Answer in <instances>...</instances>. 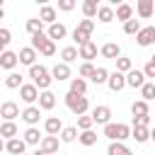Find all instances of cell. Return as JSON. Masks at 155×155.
I'll return each instance as SVG.
<instances>
[{"instance_id":"cell-12","label":"cell","mask_w":155,"mask_h":155,"mask_svg":"<svg viewBox=\"0 0 155 155\" xmlns=\"http://www.w3.org/2000/svg\"><path fill=\"white\" fill-rule=\"evenodd\" d=\"M58 145H61L58 136H44L39 143V150H44L46 155H53V153H58Z\"/></svg>"},{"instance_id":"cell-14","label":"cell","mask_w":155,"mask_h":155,"mask_svg":"<svg viewBox=\"0 0 155 155\" xmlns=\"http://www.w3.org/2000/svg\"><path fill=\"white\" fill-rule=\"evenodd\" d=\"M99 53H102V58H109V61H116V58L121 56V46H119V44H114V41H107V44H102V48H99Z\"/></svg>"},{"instance_id":"cell-32","label":"cell","mask_w":155,"mask_h":155,"mask_svg":"<svg viewBox=\"0 0 155 155\" xmlns=\"http://www.w3.org/2000/svg\"><path fill=\"white\" fill-rule=\"evenodd\" d=\"M73 61H78V48H75V46H65V48L61 51V63L70 65Z\"/></svg>"},{"instance_id":"cell-6","label":"cell","mask_w":155,"mask_h":155,"mask_svg":"<svg viewBox=\"0 0 155 155\" xmlns=\"http://www.w3.org/2000/svg\"><path fill=\"white\" fill-rule=\"evenodd\" d=\"M90 116H92V121H94V124L107 126V124L111 121V109H109L107 104H99V107H94V109H92V114H90Z\"/></svg>"},{"instance_id":"cell-7","label":"cell","mask_w":155,"mask_h":155,"mask_svg":"<svg viewBox=\"0 0 155 155\" xmlns=\"http://www.w3.org/2000/svg\"><path fill=\"white\" fill-rule=\"evenodd\" d=\"M107 87H109L111 92H121V90L126 87V75L119 73V70L109 73V78H107Z\"/></svg>"},{"instance_id":"cell-2","label":"cell","mask_w":155,"mask_h":155,"mask_svg":"<svg viewBox=\"0 0 155 155\" xmlns=\"http://www.w3.org/2000/svg\"><path fill=\"white\" fill-rule=\"evenodd\" d=\"M104 136L114 143H124L126 138H131V126L128 124H114V121H109L107 126H104Z\"/></svg>"},{"instance_id":"cell-17","label":"cell","mask_w":155,"mask_h":155,"mask_svg":"<svg viewBox=\"0 0 155 155\" xmlns=\"http://www.w3.org/2000/svg\"><path fill=\"white\" fill-rule=\"evenodd\" d=\"M5 150L10 153V155H24V150H27V143L17 136V138H10V140H5Z\"/></svg>"},{"instance_id":"cell-48","label":"cell","mask_w":155,"mask_h":155,"mask_svg":"<svg viewBox=\"0 0 155 155\" xmlns=\"http://www.w3.org/2000/svg\"><path fill=\"white\" fill-rule=\"evenodd\" d=\"M143 75L148 78V82H155V63H150V61H148V63L143 65Z\"/></svg>"},{"instance_id":"cell-3","label":"cell","mask_w":155,"mask_h":155,"mask_svg":"<svg viewBox=\"0 0 155 155\" xmlns=\"http://www.w3.org/2000/svg\"><path fill=\"white\" fill-rule=\"evenodd\" d=\"M65 107H68L75 116H82V114H87V109H90V99H87V97H78V94H73V92H65Z\"/></svg>"},{"instance_id":"cell-34","label":"cell","mask_w":155,"mask_h":155,"mask_svg":"<svg viewBox=\"0 0 155 155\" xmlns=\"http://www.w3.org/2000/svg\"><path fill=\"white\" fill-rule=\"evenodd\" d=\"M107 155H133L131 150H128V145H124V143H109V148H107Z\"/></svg>"},{"instance_id":"cell-53","label":"cell","mask_w":155,"mask_h":155,"mask_svg":"<svg viewBox=\"0 0 155 155\" xmlns=\"http://www.w3.org/2000/svg\"><path fill=\"white\" fill-rule=\"evenodd\" d=\"M150 140H155V128H153V131H150Z\"/></svg>"},{"instance_id":"cell-9","label":"cell","mask_w":155,"mask_h":155,"mask_svg":"<svg viewBox=\"0 0 155 155\" xmlns=\"http://www.w3.org/2000/svg\"><path fill=\"white\" fill-rule=\"evenodd\" d=\"M0 116L5 119V121H15L17 116H19V107H17V102H2L0 104Z\"/></svg>"},{"instance_id":"cell-25","label":"cell","mask_w":155,"mask_h":155,"mask_svg":"<svg viewBox=\"0 0 155 155\" xmlns=\"http://www.w3.org/2000/svg\"><path fill=\"white\" fill-rule=\"evenodd\" d=\"M68 92H73V94H78V97H85L87 94V80H82V78H70V90Z\"/></svg>"},{"instance_id":"cell-27","label":"cell","mask_w":155,"mask_h":155,"mask_svg":"<svg viewBox=\"0 0 155 155\" xmlns=\"http://www.w3.org/2000/svg\"><path fill=\"white\" fill-rule=\"evenodd\" d=\"M131 138L136 143H145L150 140V128H143V126H131Z\"/></svg>"},{"instance_id":"cell-36","label":"cell","mask_w":155,"mask_h":155,"mask_svg":"<svg viewBox=\"0 0 155 155\" xmlns=\"http://www.w3.org/2000/svg\"><path fill=\"white\" fill-rule=\"evenodd\" d=\"M140 99H143V102L155 99V82H148V80H145V85L140 87Z\"/></svg>"},{"instance_id":"cell-40","label":"cell","mask_w":155,"mask_h":155,"mask_svg":"<svg viewBox=\"0 0 155 155\" xmlns=\"http://www.w3.org/2000/svg\"><path fill=\"white\" fill-rule=\"evenodd\" d=\"M138 31H140V22H138V19H128V22H124V34L136 36Z\"/></svg>"},{"instance_id":"cell-44","label":"cell","mask_w":155,"mask_h":155,"mask_svg":"<svg viewBox=\"0 0 155 155\" xmlns=\"http://www.w3.org/2000/svg\"><path fill=\"white\" fill-rule=\"evenodd\" d=\"M75 29H80V31H85V34L92 36V31H94V19H80Z\"/></svg>"},{"instance_id":"cell-28","label":"cell","mask_w":155,"mask_h":155,"mask_svg":"<svg viewBox=\"0 0 155 155\" xmlns=\"http://www.w3.org/2000/svg\"><path fill=\"white\" fill-rule=\"evenodd\" d=\"M97 19H99L102 24H109V22L114 19V7H111V5H99V10H97Z\"/></svg>"},{"instance_id":"cell-54","label":"cell","mask_w":155,"mask_h":155,"mask_svg":"<svg viewBox=\"0 0 155 155\" xmlns=\"http://www.w3.org/2000/svg\"><path fill=\"white\" fill-rule=\"evenodd\" d=\"M2 17H5V10H0V19H2Z\"/></svg>"},{"instance_id":"cell-42","label":"cell","mask_w":155,"mask_h":155,"mask_svg":"<svg viewBox=\"0 0 155 155\" xmlns=\"http://www.w3.org/2000/svg\"><path fill=\"white\" fill-rule=\"evenodd\" d=\"M107 78H109V70H107V68H102V65L94 68V75H92V82H94V85H104Z\"/></svg>"},{"instance_id":"cell-18","label":"cell","mask_w":155,"mask_h":155,"mask_svg":"<svg viewBox=\"0 0 155 155\" xmlns=\"http://www.w3.org/2000/svg\"><path fill=\"white\" fill-rule=\"evenodd\" d=\"M136 12H138V17L150 19L153 12H155V2H153V0H138V2H136Z\"/></svg>"},{"instance_id":"cell-29","label":"cell","mask_w":155,"mask_h":155,"mask_svg":"<svg viewBox=\"0 0 155 155\" xmlns=\"http://www.w3.org/2000/svg\"><path fill=\"white\" fill-rule=\"evenodd\" d=\"M97 138H99V136H97L94 131H80V133H78V140H80V145H85V148H92V145L97 143Z\"/></svg>"},{"instance_id":"cell-35","label":"cell","mask_w":155,"mask_h":155,"mask_svg":"<svg viewBox=\"0 0 155 155\" xmlns=\"http://www.w3.org/2000/svg\"><path fill=\"white\" fill-rule=\"evenodd\" d=\"M131 114H133V116H145V114H150V109H148V102H143V99H136V102L131 104Z\"/></svg>"},{"instance_id":"cell-20","label":"cell","mask_w":155,"mask_h":155,"mask_svg":"<svg viewBox=\"0 0 155 155\" xmlns=\"http://www.w3.org/2000/svg\"><path fill=\"white\" fill-rule=\"evenodd\" d=\"M114 19H119V22H128V19H133V7H131L128 2L116 5V10H114Z\"/></svg>"},{"instance_id":"cell-30","label":"cell","mask_w":155,"mask_h":155,"mask_svg":"<svg viewBox=\"0 0 155 155\" xmlns=\"http://www.w3.org/2000/svg\"><path fill=\"white\" fill-rule=\"evenodd\" d=\"M97 10H99V2H97V0H85V2H82V15H85V19L97 17Z\"/></svg>"},{"instance_id":"cell-50","label":"cell","mask_w":155,"mask_h":155,"mask_svg":"<svg viewBox=\"0 0 155 155\" xmlns=\"http://www.w3.org/2000/svg\"><path fill=\"white\" fill-rule=\"evenodd\" d=\"M75 7V0H58V10L61 12H70Z\"/></svg>"},{"instance_id":"cell-10","label":"cell","mask_w":155,"mask_h":155,"mask_svg":"<svg viewBox=\"0 0 155 155\" xmlns=\"http://www.w3.org/2000/svg\"><path fill=\"white\" fill-rule=\"evenodd\" d=\"M143 85H145V75H143V70H136V68H133V70L126 73V87H133V90L138 87V90H140Z\"/></svg>"},{"instance_id":"cell-46","label":"cell","mask_w":155,"mask_h":155,"mask_svg":"<svg viewBox=\"0 0 155 155\" xmlns=\"http://www.w3.org/2000/svg\"><path fill=\"white\" fill-rule=\"evenodd\" d=\"M12 41V34H10V29H5V27H0V53L5 51V46Z\"/></svg>"},{"instance_id":"cell-16","label":"cell","mask_w":155,"mask_h":155,"mask_svg":"<svg viewBox=\"0 0 155 155\" xmlns=\"http://www.w3.org/2000/svg\"><path fill=\"white\" fill-rule=\"evenodd\" d=\"M17 58H19V63H22V65H29V68H31V65L36 63V58H39V53H36V51H34L31 46H24V48H19V53H17Z\"/></svg>"},{"instance_id":"cell-11","label":"cell","mask_w":155,"mask_h":155,"mask_svg":"<svg viewBox=\"0 0 155 155\" xmlns=\"http://www.w3.org/2000/svg\"><path fill=\"white\" fill-rule=\"evenodd\" d=\"M41 111H51L53 107H56V94L51 92V90H44V92H39V104H36Z\"/></svg>"},{"instance_id":"cell-19","label":"cell","mask_w":155,"mask_h":155,"mask_svg":"<svg viewBox=\"0 0 155 155\" xmlns=\"http://www.w3.org/2000/svg\"><path fill=\"white\" fill-rule=\"evenodd\" d=\"M48 73H51V78H53V80H58V82L70 80V65H65V63H56Z\"/></svg>"},{"instance_id":"cell-24","label":"cell","mask_w":155,"mask_h":155,"mask_svg":"<svg viewBox=\"0 0 155 155\" xmlns=\"http://www.w3.org/2000/svg\"><path fill=\"white\" fill-rule=\"evenodd\" d=\"M17 124L15 121H2L0 124V138L2 140H10V138H17Z\"/></svg>"},{"instance_id":"cell-51","label":"cell","mask_w":155,"mask_h":155,"mask_svg":"<svg viewBox=\"0 0 155 155\" xmlns=\"http://www.w3.org/2000/svg\"><path fill=\"white\" fill-rule=\"evenodd\" d=\"M31 155H46V153H44V150H39V148H36V150H34V153H31Z\"/></svg>"},{"instance_id":"cell-22","label":"cell","mask_w":155,"mask_h":155,"mask_svg":"<svg viewBox=\"0 0 155 155\" xmlns=\"http://www.w3.org/2000/svg\"><path fill=\"white\" fill-rule=\"evenodd\" d=\"M44 131H46V136H58V133L63 131L61 119H58V116H48V119L44 121Z\"/></svg>"},{"instance_id":"cell-26","label":"cell","mask_w":155,"mask_h":155,"mask_svg":"<svg viewBox=\"0 0 155 155\" xmlns=\"http://www.w3.org/2000/svg\"><path fill=\"white\" fill-rule=\"evenodd\" d=\"M41 138H44V136L39 133V128H36V126H29V128L24 131V138H22V140H24L27 145H39Z\"/></svg>"},{"instance_id":"cell-38","label":"cell","mask_w":155,"mask_h":155,"mask_svg":"<svg viewBox=\"0 0 155 155\" xmlns=\"http://www.w3.org/2000/svg\"><path fill=\"white\" fill-rule=\"evenodd\" d=\"M92 126H94V121H92V116L90 114H82V116H78V131H92Z\"/></svg>"},{"instance_id":"cell-33","label":"cell","mask_w":155,"mask_h":155,"mask_svg":"<svg viewBox=\"0 0 155 155\" xmlns=\"http://www.w3.org/2000/svg\"><path fill=\"white\" fill-rule=\"evenodd\" d=\"M22 85H24V82H22V75H19V73H15V70L5 78V87H7V90H19Z\"/></svg>"},{"instance_id":"cell-4","label":"cell","mask_w":155,"mask_h":155,"mask_svg":"<svg viewBox=\"0 0 155 155\" xmlns=\"http://www.w3.org/2000/svg\"><path fill=\"white\" fill-rule=\"evenodd\" d=\"M136 44L138 46H153L155 44V27L150 24V27H140V31L136 34Z\"/></svg>"},{"instance_id":"cell-43","label":"cell","mask_w":155,"mask_h":155,"mask_svg":"<svg viewBox=\"0 0 155 155\" xmlns=\"http://www.w3.org/2000/svg\"><path fill=\"white\" fill-rule=\"evenodd\" d=\"M92 75H94V65H92V63H82L80 70H78V78H82V80H92Z\"/></svg>"},{"instance_id":"cell-13","label":"cell","mask_w":155,"mask_h":155,"mask_svg":"<svg viewBox=\"0 0 155 155\" xmlns=\"http://www.w3.org/2000/svg\"><path fill=\"white\" fill-rule=\"evenodd\" d=\"M17 63H19V58H17L15 51H7V48H5V51L0 53V68H5V70L12 73V70L17 68Z\"/></svg>"},{"instance_id":"cell-8","label":"cell","mask_w":155,"mask_h":155,"mask_svg":"<svg viewBox=\"0 0 155 155\" xmlns=\"http://www.w3.org/2000/svg\"><path fill=\"white\" fill-rule=\"evenodd\" d=\"M19 97H22V102H27V104L31 107L34 102H39V90H36L31 82H27V85L19 87Z\"/></svg>"},{"instance_id":"cell-56","label":"cell","mask_w":155,"mask_h":155,"mask_svg":"<svg viewBox=\"0 0 155 155\" xmlns=\"http://www.w3.org/2000/svg\"><path fill=\"white\" fill-rule=\"evenodd\" d=\"M0 10H2V0H0Z\"/></svg>"},{"instance_id":"cell-1","label":"cell","mask_w":155,"mask_h":155,"mask_svg":"<svg viewBox=\"0 0 155 155\" xmlns=\"http://www.w3.org/2000/svg\"><path fill=\"white\" fill-rule=\"evenodd\" d=\"M29 78H31V85H34L36 90H41V92H44V90H48V87H51V82H53L51 73H48L44 65H36V63L29 68Z\"/></svg>"},{"instance_id":"cell-15","label":"cell","mask_w":155,"mask_h":155,"mask_svg":"<svg viewBox=\"0 0 155 155\" xmlns=\"http://www.w3.org/2000/svg\"><path fill=\"white\" fill-rule=\"evenodd\" d=\"M78 58H82L85 63H92V58H97V44L94 41H87L85 46L78 48Z\"/></svg>"},{"instance_id":"cell-45","label":"cell","mask_w":155,"mask_h":155,"mask_svg":"<svg viewBox=\"0 0 155 155\" xmlns=\"http://www.w3.org/2000/svg\"><path fill=\"white\" fill-rule=\"evenodd\" d=\"M73 41H75V44H78V48H80V46H85V44L90 41V34H85V31L75 29V31H73Z\"/></svg>"},{"instance_id":"cell-21","label":"cell","mask_w":155,"mask_h":155,"mask_svg":"<svg viewBox=\"0 0 155 155\" xmlns=\"http://www.w3.org/2000/svg\"><path fill=\"white\" fill-rule=\"evenodd\" d=\"M46 36L56 44L58 39H65L68 36V29H65V24H61V22H56V24H51L48 27V31H46Z\"/></svg>"},{"instance_id":"cell-49","label":"cell","mask_w":155,"mask_h":155,"mask_svg":"<svg viewBox=\"0 0 155 155\" xmlns=\"http://www.w3.org/2000/svg\"><path fill=\"white\" fill-rule=\"evenodd\" d=\"M150 114H145V116H133V126H143V128H148L150 126Z\"/></svg>"},{"instance_id":"cell-5","label":"cell","mask_w":155,"mask_h":155,"mask_svg":"<svg viewBox=\"0 0 155 155\" xmlns=\"http://www.w3.org/2000/svg\"><path fill=\"white\" fill-rule=\"evenodd\" d=\"M19 116H22V121H24L27 126H36V124H39V119H41V109H39L36 104H31V107L22 109V111H19Z\"/></svg>"},{"instance_id":"cell-37","label":"cell","mask_w":155,"mask_h":155,"mask_svg":"<svg viewBox=\"0 0 155 155\" xmlns=\"http://www.w3.org/2000/svg\"><path fill=\"white\" fill-rule=\"evenodd\" d=\"M116 70L126 75L128 70H133V61H131V58H126V56H119V58H116Z\"/></svg>"},{"instance_id":"cell-39","label":"cell","mask_w":155,"mask_h":155,"mask_svg":"<svg viewBox=\"0 0 155 155\" xmlns=\"http://www.w3.org/2000/svg\"><path fill=\"white\" fill-rule=\"evenodd\" d=\"M27 31L29 34H39V31H44V22L39 19V17H34V19H27Z\"/></svg>"},{"instance_id":"cell-31","label":"cell","mask_w":155,"mask_h":155,"mask_svg":"<svg viewBox=\"0 0 155 155\" xmlns=\"http://www.w3.org/2000/svg\"><path fill=\"white\" fill-rule=\"evenodd\" d=\"M78 138V128L75 126H63V131L58 133V140L61 143H73Z\"/></svg>"},{"instance_id":"cell-52","label":"cell","mask_w":155,"mask_h":155,"mask_svg":"<svg viewBox=\"0 0 155 155\" xmlns=\"http://www.w3.org/2000/svg\"><path fill=\"white\" fill-rule=\"evenodd\" d=\"M2 150H5V140L0 138V153H2Z\"/></svg>"},{"instance_id":"cell-55","label":"cell","mask_w":155,"mask_h":155,"mask_svg":"<svg viewBox=\"0 0 155 155\" xmlns=\"http://www.w3.org/2000/svg\"><path fill=\"white\" fill-rule=\"evenodd\" d=\"M150 63H155V53H153V56H150Z\"/></svg>"},{"instance_id":"cell-23","label":"cell","mask_w":155,"mask_h":155,"mask_svg":"<svg viewBox=\"0 0 155 155\" xmlns=\"http://www.w3.org/2000/svg\"><path fill=\"white\" fill-rule=\"evenodd\" d=\"M39 19L44 22V24H56V7L53 5H41V10H39Z\"/></svg>"},{"instance_id":"cell-41","label":"cell","mask_w":155,"mask_h":155,"mask_svg":"<svg viewBox=\"0 0 155 155\" xmlns=\"http://www.w3.org/2000/svg\"><path fill=\"white\" fill-rule=\"evenodd\" d=\"M46 41H48V36H46V31H39V34H31V48H34L36 53H39V48H41V46H44Z\"/></svg>"},{"instance_id":"cell-47","label":"cell","mask_w":155,"mask_h":155,"mask_svg":"<svg viewBox=\"0 0 155 155\" xmlns=\"http://www.w3.org/2000/svg\"><path fill=\"white\" fill-rule=\"evenodd\" d=\"M39 53H41V56H46V58H48V56H53V53H56V44L48 39V41H46V44L39 48Z\"/></svg>"}]
</instances>
